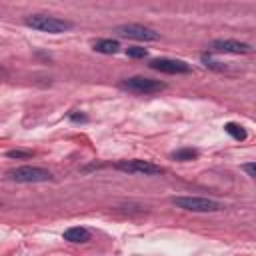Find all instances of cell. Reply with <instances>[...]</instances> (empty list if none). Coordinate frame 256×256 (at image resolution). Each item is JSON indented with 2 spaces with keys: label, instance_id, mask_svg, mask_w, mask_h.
I'll return each mask as SVG.
<instances>
[{
  "label": "cell",
  "instance_id": "obj_1",
  "mask_svg": "<svg viewBox=\"0 0 256 256\" xmlns=\"http://www.w3.org/2000/svg\"><path fill=\"white\" fill-rule=\"evenodd\" d=\"M24 24L28 28H34L38 32H48V34H62V32H68L74 26L68 20L46 16V14H30V16L24 18Z\"/></svg>",
  "mask_w": 256,
  "mask_h": 256
},
{
  "label": "cell",
  "instance_id": "obj_2",
  "mask_svg": "<svg viewBox=\"0 0 256 256\" xmlns=\"http://www.w3.org/2000/svg\"><path fill=\"white\" fill-rule=\"evenodd\" d=\"M170 202L176 208H182L188 212H218V210H222L220 202L202 198V196H174Z\"/></svg>",
  "mask_w": 256,
  "mask_h": 256
},
{
  "label": "cell",
  "instance_id": "obj_3",
  "mask_svg": "<svg viewBox=\"0 0 256 256\" xmlns=\"http://www.w3.org/2000/svg\"><path fill=\"white\" fill-rule=\"evenodd\" d=\"M10 180L20 182V184H36V182H50L52 172L40 166H18L8 172Z\"/></svg>",
  "mask_w": 256,
  "mask_h": 256
},
{
  "label": "cell",
  "instance_id": "obj_4",
  "mask_svg": "<svg viewBox=\"0 0 256 256\" xmlns=\"http://www.w3.org/2000/svg\"><path fill=\"white\" fill-rule=\"evenodd\" d=\"M120 88L132 92V94H156V92H162L166 88V84L160 80H154V78H146V76H132V78L122 80Z\"/></svg>",
  "mask_w": 256,
  "mask_h": 256
},
{
  "label": "cell",
  "instance_id": "obj_5",
  "mask_svg": "<svg viewBox=\"0 0 256 256\" xmlns=\"http://www.w3.org/2000/svg\"><path fill=\"white\" fill-rule=\"evenodd\" d=\"M114 32L120 38H130V40H140V42H156L160 40V32L142 26V24H120L114 28Z\"/></svg>",
  "mask_w": 256,
  "mask_h": 256
},
{
  "label": "cell",
  "instance_id": "obj_6",
  "mask_svg": "<svg viewBox=\"0 0 256 256\" xmlns=\"http://www.w3.org/2000/svg\"><path fill=\"white\" fill-rule=\"evenodd\" d=\"M116 170L126 172V174H140V176H160L164 172V168H160L158 164H152L148 160H120L116 162Z\"/></svg>",
  "mask_w": 256,
  "mask_h": 256
},
{
  "label": "cell",
  "instance_id": "obj_7",
  "mask_svg": "<svg viewBox=\"0 0 256 256\" xmlns=\"http://www.w3.org/2000/svg\"><path fill=\"white\" fill-rule=\"evenodd\" d=\"M152 70L164 72V74H188L192 68L184 60H174V58H154L148 64Z\"/></svg>",
  "mask_w": 256,
  "mask_h": 256
},
{
  "label": "cell",
  "instance_id": "obj_8",
  "mask_svg": "<svg viewBox=\"0 0 256 256\" xmlns=\"http://www.w3.org/2000/svg\"><path fill=\"white\" fill-rule=\"evenodd\" d=\"M210 52H224V54H250L252 46L246 42L238 40H212L210 42Z\"/></svg>",
  "mask_w": 256,
  "mask_h": 256
},
{
  "label": "cell",
  "instance_id": "obj_9",
  "mask_svg": "<svg viewBox=\"0 0 256 256\" xmlns=\"http://www.w3.org/2000/svg\"><path fill=\"white\" fill-rule=\"evenodd\" d=\"M64 240L74 242V244H84L90 240V232L84 226H72V228L64 230Z\"/></svg>",
  "mask_w": 256,
  "mask_h": 256
},
{
  "label": "cell",
  "instance_id": "obj_10",
  "mask_svg": "<svg viewBox=\"0 0 256 256\" xmlns=\"http://www.w3.org/2000/svg\"><path fill=\"white\" fill-rule=\"evenodd\" d=\"M92 48L100 54H116L120 50V44L118 40H112V38H102V40H96L92 44Z\"/></svg>",
  "mask_w": 256,
  "mask_h": 256
},
{
  "label": "cell",
  "instance_id": "obj_11",
  "mask_svg": "<svg viewBox=\"0 0 256 256\" xmlns=\"http://www.w3.org/2000/svg\"><path fill=\"white\" fill-rule=\"evenodd\" d=\"M224 130H226V134H230L234 140H238V142H242V140H246V130L240 126V124H236V122H228V124H224Z\"/></svg>",
  "mask_w": 256,
  "mask_h": 256
},
{
  "label": "cell",
  "instance_id": "obj_12",
  "mask_svg": "<svg viewBox=\"0 0 256 256\" xmlns=\"http://www.w3.org/2000/svg\"><path fill=\"white\" fill-rule=\"evenodd\" d=\"M196 158H198V150H194V148H180V150L172 152V160H178V162H190Z\"/></svg>",
  "mask_w": 256,
  "mask_h": 256
},
{
  "label": "cell",
  "instance_id": "obj_13",
  "mask_svg": "<svg viewBox=\"0 0 256 256\" xmlns=\"http://www.w3.org/2000/svg\"><path fill=\"white\" fill-rule=\"evenodd\" d=\"M202 62H204V66H208V68H212V70H224V68H226L224 64L216 62L210 54H202Z\"/></svg>",
  "mask_w": 256,
  "mask_h": 256
},
{
  "label": "cell",
  "instance_id": "obj_14",
  "mask_svg": "<svg viewBox=\"0 0 256 256\" xmlns=\"http://www.w3.org/2000/svg\"><path fill=\"white\" fill-rule=\"evenodd\" d=\"M126 54H128L130 58H146V56H148V52H146L144 48H138V46L126 48Z\"/></svg>",
  "mask_w": 256,
  "mask_h": 256
},
{
  "label": "cell",
  "instance_id": "obj_15",
  "mask_svg": "<svg viewBox=\"0 0 256 256\" xmlns=\"http://www.w3.org/2000/svg\"><path fill=\"white\" fill-rule=\"evenodd\" d=\"M6 156L8 158H28V156H32V152H26V150H8Z\"/></svg>",
  "mask_w": 256,
  "mask_h": 256
},
{
  "label": "cell",
  "instance_id": "obj_16",
  "mask_svg": "<svg viewBox=\"0 0 256 256\" xmlns=\"http://www.w3.org/2000/svg\"><path fill=\"white\" fill-rule=\"evenodd\" d=\"M242 170L248 174V176H252V178H256V162H246L244 166H242Z\"/></svg>",
  "mask_w": 256,
  "mask_h": 256
},
{
  "label": "cell",
  "instance_id": "obj_17",
  "mask_svg": "<svg viewBox=\"0 0 256 256\" xmlns=\"http://www.w3.org/2000/svg\"><path fill=\"white\" fill-rule=\"evenodd\" d=\"M70 120H72V122H86L88 118H86V114H82V112H72V114H70Z\"/></svg>",
  "mask_w": 256,
  "mask_h": 256
}]
</instances>
